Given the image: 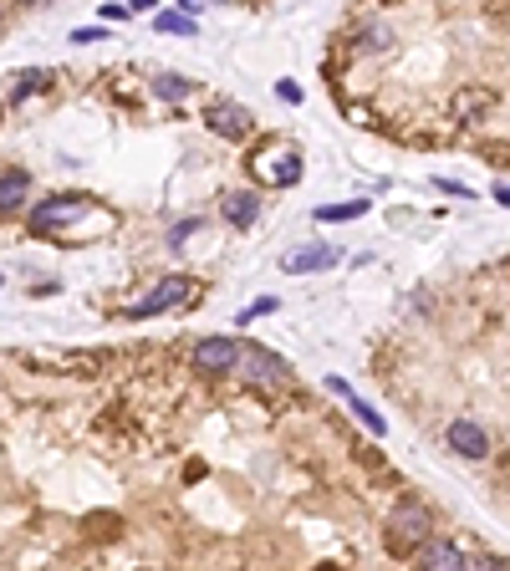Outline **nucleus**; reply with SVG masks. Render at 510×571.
Wrapping results in <instances>:
<instances>
[{"instance_id": "nucleus-1", "label": "nucleus", "mask_w": 510, "mask_h": 571, "mask_svg": "<svg viewBox=\"0 0 510 571\" xmlns=\"http://www.w3.org/2000/svg\"><path fill=\"white\" fill-rule=\"evenodd\" d=\"M429 536H434V521H429L424 505H399L393 510V521H388V551L393 556H414Z\"/></svg>"}, {"instance_id": "nucleus-2", "label": "nucleus", "mask_w": 510, "mask_h": 571, "mask_svg": "<svg viewBox=\"0 0 510 571\" xmlns=\"http://www.w3.org/2000/svg\"><path fill=\"white\" fill-rule=\"evenodd\" d=\"M189 296H194V281H189V276H163V281L148 291L144 302L123 306V321H148V317H159V312H174V306H184Z\"/></svg>"}, {"instance_id": "nucleus-3", "label": "nucleus", "mask_w": 510, "mask_h": 571, "mask_svg": "<svg viewBox=\"0 0 510 571\" xmlns=\"http://www.w3.org/2000/svg\"><path fill=\"white\" fill-rule=\"evenodd\" d=\"M82 215H92V199L87 194H57V199H41L31 209V230L36 235H57L66 224H77Z\"/></svg>"}, {"instance_id": "nucleus-4", "label": "nucleus", "mask_w": 510, "mask_h": 571, "mask_svg": "<svg viewBox=\"0 0 510 571\" xmlns=\"http://www.w3.org/2000/svg\"><path fill=\"white\" fill-rule=\"evenodd\" d=\"M235 373H240L245 382H251V388H281V382L291 378V367L281 363V357H276L271 347H255V342H245V347H240Z\"/></svg>"}, {"instance_id": "nucleus-5", "label": "nucleus", "mask_w": 510, "mask_h": 571, "mask_svg": "<svg viewBox=\"0 0 510 571\" xmlns=\"http://www.w3.org/2000/svg\"><path fill=\"white\" fill-rule=\"evenodd\" d=\"M205 127H209V133H215V138H230V143H245V138H251V112H245V108H240V102H224V97H220V102H209V108H205Z\"/></svg>"}, {"instance_id": "nucleus-6", "label": "nucleus", "mask_w": 510, "mask_h": 571, "mask_svg": "<svg viewBox=\"0 0 510 571\" xmlns=\"http://www.w3.org/2000/svg\"><path fill=\"white\" fill-rule=\"evenodd\" d=\"M444 444L460 454V460H490V434L475 424V418H454V424L444 428Z\"/></svg>"}, {"instance_id": "nucleus-7", "label": "nucleus", "mask_w": 510, "mask_h": 571, "mask_svg": "<svg viewBox=\"0 0 510 571\" xmlns=\"http://www.w3.org/2000/svg\"><path fill=\"white\" fill-rule=\"evenodd\" d=\"M235 363H240L235 337H205V342L194 347V367H199V373H230Z\"/></svg>"}, {"instance_id": "nucleus-8", "label": "nucleus", "mask_w": 510, "mask_h": 571, "mask_svg": "<svg viewBox=\"0 0 510 571\" xmlns=\"http://www.w3.org/2000/svg\"><path fill=\"white\" fill-rule=\"evenodd\" d=\"M414 556H418V567H429V571H460V567H470V556H464L454 540H444V536H429Z\"/></svg>"}, {"instance_id": "nucleus-9", "label": "nucleus", "mask_w": 510, "mask_h": 571, "mask_svg": "<svg viewBox=\"0 0 510 571\" xmlns=\"http://www.w3.org/2000/svg\"><path fill=\"white\" fill-rule=\"evenodd\" d=\"M255 174L266 179V184H296L302 179V154L296 148H271L266 159L255 163Z\"/></svg>"}, {"instance_id": "nucleus-10", "label": "nucleus", "mask_w": 510, "mask_h": 571, "mask_svg": "<svg viewBox=\"0 0 510 571\" xmlns=\"http://www.w3.org/2000/svg\"><path fill=\"white\" fill-rule=\"evenodd\" d=\"M220 215H224L230 230H251V224L260 220V194H255V189H230L220 199Z\"/></svg>"}, {"instance_id": "nucleus-11", "label": "nucleus", "mask_w": 510, "mask_h": 571, "mask_svg": "<svg viewBox=\"0 0 510 571\" xmlns=\"http://www.w3.org/2000/svg\"><path fill=\"white\" fill-rule=\"evenodd\" d=\"M327 266H337V250H332V245H312V250H296V255H286V260H281V270H286V276H306V270H327Z\"/></svg>"}, {"instance_id": "nucleus-12", "label": "nucleus", "mask_w": 510, "mask_h": 571, "mask_svg": "<svg viewBox=\"0 0 510 571\" xmlns=\"http://www.w3.org/2000/svg\"><path fill=\"white\" fill-rule=\"evenodd\" d=\"M26 194H31V174H26V169H5V174H0V215L21 209Z\"/></svg>"}, {"instance_id": "nucleus-13", "label": "nucleus", "mask_w": 510, "mask_h": 571, "mask_svg": "<svg viewBox=\"0 0 510 571\" xmlns=\"http://www.w3.org/2000/svg\"><path fill=\"white\" fill-rule=\"evenodd\" d=\"M327 388H332V393H342V398H347V403H352V413H357V418H363V424H367V434H378V439H382V434H388V424H382V413L373 408L367 398H357V393H352V388H347V382H342V378H327Z\"/></svg>"}, {"instance_id": "nucleus-14", "label": "nucleus", "mask_w": 510, "mask_h": 571, "mask_svg": "<svg viewBox=\"0 0 510 571\" xmlns=\"http://www.w3.org/2000/svg\"><path fill=\"white\" fill-rule=\"evenodd\" d=\"M16 87H11V102H26V97H31V92H47V87H51V72H47V66H26V72H16Z\"/></svg>"}, {"instance_id": "nucleus-15", "label": "nucleus", "mask_w": 510, "mask_h": 571, "mask_svg": "<svg viewBox=\"0 0 510 571\" xmlns=\"http://www.w3.org/2000/svg\"><path fill=\"white\" fill-rule=\"evenodd\" d=\"M189 92H194V82L179 77V72H159L154 77V97H163V102H184Z\"/></svg>"}, {"instance_id": "nucleus-16", "label": "nucleus", "mask_w": 510, "mask_h": 571, "mask_svg": "<svg viewBox=\"0 0 510 571\" xmlns=\"http://www.w3.org/2000/svg\"><path fill=\"white\" fill-rule=\"evenodd\" d=\"M154 31L159 36H194V16L189 11H159V16H154Z\"/></svg>"}, {"instance_id": "nucleus-17", "label": "nucleus", "mask_w": 510, "mask_h": 571, "mask_svg": "<svg viewBox=\"0 0 510 571\" xmlns=\"http://www.w3.org/2000/svg\"><path fill=\"white\" fill-rule=\"evenodd\" d=\"M357 215H367V199H352V205H321V209H312V220H321V224L357 220Z\"/></svg>"}, {"instance_id": "nucleus-18", "label": "nucleus", "mask_w": 510, "mask_h": 571, "mask_svg": "<svg viewBox=\"0 0 510 571\" xmlns=\"http://www.w3.org/2000/svg\"><path fill=\"white\" fill-rule=\"evenodd\" d=\"M490 102H495L490 92H460L454 97V118H460V123H475V112H485Z\"/></svg>"}, {"instance_id": "nucleus-19", "label": "nucleus", "mask_w": 510, "mask_h": 571, "mask_svg": "<svg viewBox=\"0 0 510 571\" xmlns=\"http://www.w3.org/2000/svg\"><path fill=\"white\" fill-rule=\"evenodd\" d=\"M388 47H393V31H388L382 21H373V26L357 31V51H388Z\"/></svg>"}, {"instance_id": "nucleus-20", "label": "nucleus", "mask_w": 510, "mask_h": 571, "mask_svg": "<svg viewBox=\"0 0 510 571\" xmlns=\"http://www.w3.org/2000/svg\"><path fill=\"white\" fill-rule=\"evenodd\" d=\"M194 230H205V220H179V224H169V235H163V245H169V250H179V245H184V240H189Z\"/></svg>"}, {"instance_id": "nucleus-21", "label": "nucleus", "mask_w": 510, "mask_h": 571, "mask_svg": "<svg viewBox=\"0 0 510 571\" xmlns=\"http://www.w3.org/2000/svg\"><path fill=\"white\" fill-rule=\"evenodd\" d=\"M102 26H77V31H72V47H92V41H102Z\"/></svg>"}, {"instance_id": "nucleus-22", "label": "nucleus", "mask_w": 510, "mask_h": 571, "mask_svg": "<svg viewBox=\"0 0 510 571\" xmlns=\"http://www.w3.org/2000/svg\"><path fill=\"white\" fill-rule=\"evenodd\" d=\"M266 312H276V296H260V302H255V306H245V312H240L235 321H255V317H266Z\"/></svg>"}, {"instance_id": "nucleus-23", "label": "nucleus", "mask_w": 510, "mask_h": 571, "mask_svg": "<svg viewBox=\"0 0 510 571\" xmlns=\"http://www.w3.org/2000/svg\"><path fill=\"white\" fill-rule=\"evenodd\" d=\"M276 97H281V102H302V87H296V82H276Z\"/></svg>"}, {"instance_id": "nucleus-24", "label": "nucleus", "mask_w": 510, "mask_h": 571, "mask_svg": "<svg viewBox=\"0 0 510 571\" xmlns=\"http://www.w3.org/2000/svg\"><path fill=\"white\" fill-rule=\"evenodd\" d=\"M128 11H159V0H128Z\"/></svg>"}, {"instance_id": "nucleus-25", "label": "nucleus", "mask_w": 510, "mask_h": 571, "mask_svg": "<svg viewBox=\"0 0 510 571\" xmlns=\"http://www.w3.org/2000/svg\"><path fill=\"white\" fill-rule=\"evenodd\" d=\"M495 199H500V205L510 209V184H506V189H495Z\"/></svg>"}, {"instance_id": "nucleus-26", "label": "nucleus", "mask_w": 510, "mask_h": 571, "mask_svg": "<svg viewBox=\"0 0 510 571\" xmlns=\"http://www.w3.org/2000/svg\"><path fill=\"white\" fill-rule=\"evenodd\" d=\"M0 11H5V0H0Z\"/></svg>"}, {"instance_id": "nucleus-27", "label": "nucleus", "mask_w": 510, "mask_h": 571, "mask_svg": "<svg viewBox=\"0 0 510 571\" xmlns=\"http://www.w3.org/2000/svg\"><path fill=\"white\" fill-rule=\"evenodd\" d=\"M215 5H224V0H215Z\"/></svg>"}, {"instance_id": "nucleus-28", "label": "nucleus", "mask_w": 510, "mask_h": 571, "mask_svg": "<svg viewBox=\"0 0 510 571\" xmlns=\"http://www.w3.org/2000/svg\"><path fill=\"white\" fill-rule=\"evenodd\" d=\"M0 286H5V281H0Z\"/></svg>"}]
</instances>
